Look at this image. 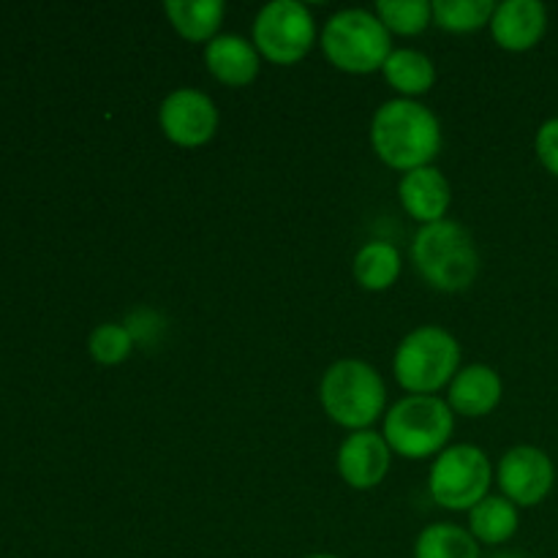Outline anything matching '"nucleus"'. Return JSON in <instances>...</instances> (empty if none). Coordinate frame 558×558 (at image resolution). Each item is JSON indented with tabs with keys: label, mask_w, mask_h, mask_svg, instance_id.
<instances>
[{
	"label": "nucleus",
	"mask_w": 558,
	"mask_h": 558,
	"mask_svg": "<svg viewBox=\"0 0 558 558\" xmlns=\"http://www.w3.org/2000/svg\"><path fill=\"white\" fill-rule=\"evenodd\" d=\"M441 123L425 104L414 98H390L371 120L374 153L398 172L430 167L441 150Z\"/></svg>",
	"instance_id": "1"
},
{
	"label": "nucleus",
	"mask_w": 558,
	"mask_h": 558,
	"mask_svg": "<svg viewBox=\"0 0 558 558\" xmlns=\"http://www.w3.org/2000/svg\"><path fill=\"white\" fill-rule=\"evenodd\" d=\"M319 401L327 417L341 428L371 430L387 412V387L379 371L357 357L332 363L319 385Z\"/></svg>",
	"instance_id": "2"
},
{
	"label": "nucleus",
	"mask_w": 558,
	"mask_h": 558,
	"mask_svg": "<svg viewBox=\"0 0 558 558\" xmlns=\"http://www.w3.org/2000/svg\"><path fill=\"white\" fill-rule=\"evenodd\" d=\"M412 259L423 281L439 292H463L480 272V254L472 232L447 218L417 229L412 240Z\"/></svg>",
	"instance_id": "3"
},
{
	"label": "nucleus",
	"mask_w": 558,
	"mask_h": 558,
	"mask_svg": "<svg viewBox=\"0 0 558 558\" xmlns=\"http://www.w3.org/2000/svg\"><path fill=\"white\" fill-rule=\"evenodd\" d=\"M461 371V343L445 327L423 325L407 332L392 357L396 381L409 396H436Z\"/></svg>",
	"instance_id": "4"
},
{
	"label": "nucleus",
	"mask_w": 558,
	"mask_h": 558,
	"mask_svg": "<svg viewBox=\"0 0 558 558\" xmlns=\"http://www.w3.org/2000/svg\"><path fill=\"white\" fill-rule=\"evenodd\" d=\"M322 52L343 74L381 71L392 52V36L379 16L368 9H343L325 22Z\"/></svg>",
	"instance_id": "5"
},
{
	"label": "nucleus",
	"mask_w": 558,
	"mask_h": 558,
	"mask_svg": "<svg viewBox=\"0 0 558 558\" xmlns=\"http://www.w3.org/2000/svg\"><path fill=\"white\" fill-rule=\"evenodd\" d=\"M456 412L436 396H407L385 412V441L401 458L423 461L447 450Z\"/></svg>",
	"instance_id": "6"
},
{
	"label": "nucleus",
	"mask_w": 558,
	"mask_h": 558,
	"mask_svg": "<svg viewBox=\"0 0 558 558\" xmlns=\"http://www.w3.org/2000/svg\"><path fill=\"white\" fill-rule=\"evenodd\" d=\"M494 466L488 452L474 445H452L436 456L428 474V490L445 510L469 512L488 496Z\"/></svg>",
	"instance_id": "7"
},
{
	"label": "nucleus",
	"mask_w": 558,
	"mask_h": 558,
	"mask_svg": "<svg viewBox=\"0 0 558 558\" xmlns=\"http://www.w3.org/2000/svg\"><path fill=\"white\" fill-rule=\"evenodd\" d=\"M254 47L276 65H294L316 44V20L300 0H272L254 20Z\"/></svg>",
	"instance_id": "8"
},
{
	"label": "nucleus",
	"mask_w": 558,
	"mask_h": 558,
	"mask_svg": "<svg viewBox=\"0 0 558 558\" xmlns=\"http://www.w3.org/2000/svg\"><path fill=\"white\" fill-rule=\"evenodd\" d=\"M496 483L505 499L518 510L543 505L556 485V466L545 450L534 445H518L501 456L496 466Z\"/></svg>",
	"instance_id": "9"
},
{
	"label": "nucleus",
	"mask_w": 558,
	"mask_h": 558,
	"mask_svg": "<svg viewBox=\"0 0 558 558\" xmlns=\"http://www.w3.org/2000/svg\"><path fill=\"white\" fill-rule=\"evenodd\" d=\"M218 107L207 93L178 87L158 107V125L163 136L178 147H205L218 131Z\"/></svg>",
	"instance_id": "10"
},
{
	"label": "nucleus",
	"mask_w": 558,
	"mask_h": 558,
	"mask_svg": "<svg viewBox=\"0 0 558 558\" xmlns=\"http://www.w3.org/2000/svg\"><path fill=\"white\" fill-rule=\"evenodd\" d=\"M338 474L354 490H371L385 483L392 450L376 430H354L338 447Z\"/></svg>",
	"instance_id": "11"
},
{
	"label": "nucleus",
	"mask_w": 558,
	"mask_h": 558,
	"mask_svg": "<svg viewBox=\"0 0 558 558\" xmlns=\"http://www.w3.org/2000/svg\"><path fill=\"white\" fill-rule=\"evenodd\" d=\"M490 36L507 52H529L548 33V9L539 0H505L490 16Z\"/></svg>",
	"instance_id": "12"
},
{
	"label": "nucleus",
	"mask_w": 558,
	"mask_h": 558,
	"mask_svg": "<svg viewBox=\"0 0 558 558\" xmlns=\"http://www.w3.org/2000/svg\"><path fill=\"white\" fill-rule=\"evenodd\" d=\"M398 199H401L407 216L414 218L420 227L439 223L445 221L452 205L450 180L436 167L412 169L398 183Z\"/></svg>",
	"instance_id": "13"
},
{
	"label": "nucleus",
	"mask_w": 558,
	"mask_h": 558,
	"mask_svg": "<svg viewBox=\"0 0 558 558\" xmlns=\"http://www.w3.org/2000/svg\"><path fill=\"white\" fill-rule=\"evenodd\" d=\"M505 396V381L499 371L485 363L466 365L456 374V379L447 387V407L463 417H485L494 412Z\"/></svg>",
	"instance_id": "14"
},
{
	"label": "nucleus",
	"mask_w": 558,
	"mask_h": 558,
	"mask_svg": "<svg viewBox=\"0 0 558 558\" xmlns=\"http://www.w3.org/2000/svg\"><path fill=\"white\" fill-rule=\"evenodd\" d=\"M262 54L256 52L254 41L234 33L216 36L205 44V65L213 80L227 87H245L259 76Z\"/></svg>",
	"instance_id": "15"
},
{
	"label": "nucleus",
	"mask_w": 558,
	"mask_h": 558,
	"mask_svg": "<svg viewBox=\"0 0 558 558\" xmlns=\"http://www.w3.org/2000/svg\"><path fill=\"white\" fill-rule=\"evenodd\" d=\"M163 14L180 38L191 44H210L218 36L227 5L221 0H167Z\"/></svg>",
	"instance_id": "16"
},
{
	"label": "nucleus",
	"mask_w": 558,
	"mask_h": 558,
	"mask_svg": "<svg viewBox=\"0 0 558 558\" xmlns=\"http://www.w3.org/2000/svg\"><path fill=\"white\" fill-rule=\"evenodd\" d=\"M381 74L387 85L401 93V98H414V101L436 85L434 60L420 49H392L387 63L381 65Z\"/></svg>",
	"instance_id": "17"
},
{
	"label": "nucleus",
	"mask_w": 558,
	"mask_h": 558,
	"mask_svg": "<svg viewBox=\"0 0 558 558\" xmlns=\"http://www.w3.org/2000/svg\"><path fill=\"white\" fill-rule=\"evenodd\" d=\"M521 529V512L505 496H485L469 510V532L483 545H505Z\"/></svg>",
	"instance_id": "18"
},
{
	"label": "nucleus",
	"mask_w": 558,
	"mask_h": 558,
	"mask_svg": "<svg viewBox=\"0 0 558 558\" xmlns=\"http://www.w3.org/2000/svg\"><path fill=\"white\" fill-rule=\"evenodd\" d=\"M401 251L396 245L385 243V240H374V243H365L354 254V281L365 292H387L401 276Z\"/></svg>",
	"instance_id": "19"
},
{
	"label": "nucleus",
	"mask_w": 558,
	"mask_h": 558,
	"mask_svg": "<svg viewBox=\"0 0 558 558\" xmlns=\"http://www.w3.org/2000/svg\"><path fill=\"white\" fill-rule=\"evenodd\" d=\"M414 558H483L472 532L456 523H430L414 543Z\"/></svg>",
	"instance_id": "20"
},
{
	"label": "nucleus",
	"mask_w": 558,
	"mask_h": 558,
	"mask_svg": "<svg viewBox=\"0 0 558 558\" xmlns=\"http://www.w3.org/2000/svg\"><path fill=\"white\" fill-rule=\"evenodd\" d=\"M490 0H434V22L447 33H474L490 25Z\"/></svg>",
	"instance_id": "21"
},
{
	"label": "nucleus",
	"mask_w": 558,
	"mask_h": 558,
	"mask_svg": "<svg viewBox=\"0 0 558 558\" xmlns=\"http://www.w3.org/2000/svg\"><path fill=\"white\" fill-rule=\"evenodd\" d=\"M390 36H420L434 22V3L428 0H379L374 9Z\"/></svg>",
	"instance_id": "22"
},
{
	"label": "nucleus",
	"mask_w": 558,
	"mask_h": 558,
	"mask_svg": "<svg viewBox=\"0 0 558 558\" xmlns=\"http://www.w3.org/2000/svg\"><path fill=\"white\" fill-rule=\"evenodd\" d=\"M87 352H90V357L98 365H120L134 352V338L118 322H107V325H98L90 332V338H87Z\"/></svg>",
	"instance_id": "23"
},
{
	"label": "nucleus",
	"mask_w": 558,
	"mask_h": 558,
	"mask_svg": "<svg viewBox=\"0 0 558 558\" xmlns=\"http://www.w3.org/2000/svg\"><path fill=\"white\" fill-rule=\"evenodd\" d=\"M123 327L134 338V347H156L161 341L163 330H167V322H163V316L158 311L134 308L125 316Z\"/></svg>",
	"instance_id": "24"
},
{
	"label": "nucleus",
	"mask_w": 558,
	"mask_h": 558,
	"mask_svg": "<svg viewBox=\"0 0 558 558\" xmlns=\"http://www.w3.org/2000/svg\"><path fill=\"white\" fill-rule=\"evenodd\" d=\"M534 153H537V161L558 178V118L545 120L539 125L537 136H534Z\"/></svg>",
	"instance_id": "25"
},
{
	"label": "nucleus",
	"mask_w": 558,
	"mask_h": 558,
	"mask_svg": "<svg viewBox=\"0 0 558 558\" xmlns=\"http://www.w3.org/2000/svg\"><path fill=\"white\" fill-rule=\"evenodd\" d=\"M490 558H526V556H521V554H496V556H490Z\"/></svg>",
	"instance_id": "26"
},
{
	"label": "nucleus",
	"mask_w": 558,
	"mask_h": 558,
	"mask_svg": "<svg viewBox=\"0 0 558 558\" xmlns=\"http://www.w3.org/2000/svg\"><path fill=\"white\" fill-rule=\"evenodd\" d=\"M305 558H338V556H332V554H311V556H305Z\"/></svg>",
	"instance_id": "27"
}]
</instances>
